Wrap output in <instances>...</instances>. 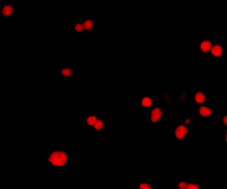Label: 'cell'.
<instances>
[{"label": "cell", "instance_id": "cell-1", "mask_svg": "<svg viewBox=\"0 0 227 189\" xmlns=\"http://www.w3.org/2000/svg\"><path fill=\"white\" fill-rule=\"evenodd\" d=\"M68 154L64 151H54L50 154L48 156V162L55 167H62L68 162Z\"/></svg>", "mask_w": 227, "mask_h": 189}, {"label": "cell", "instance_id": "cell-2", "mask_svg": "<svg viewBox=\"0 0 227 189\" xmlns=\"http://www.w3.org/2000/svg\"><path fill=\"white\" fill-rule=\"evenodd\" d=\"M188 133V129L186 128V126L185 125H178L177 128H176V131H175V136L178 140H184L185 137L186 136V134Z\"/></svg>", "mask_w": 227, "mask_h": 189}, {"label": "cell", "instance_id": "cell-3", "mask_svg": "<svg viewBox=\"0 0 227 189\" xmlns=\"http://www.w3.org/2000/svg\"><path fill=\"white\" fill-rule=\"evenodd\" d=\"M163 116V110L160 107H155L153 109V111L151 112L150 114V120L153 123H158Z\"/></svg>", "mask_w": 227, "mask_h": 189}, {"label": "cell", "instance_id": "cell-4", "mask_svg": "<svg viewBox=\"0 0 227 189\" xmlns=\"http://www.w3.org/2000/svg\"><path fill=\"white\" fill-rule=\"evenodd\" d=\"M13 12H14V7L12 5H5L2 8V15L5 18L10 17L13 14Z\"/></svg>", "mask_w": 227, "mask_h": 189}, {"label": "cell", "instance_id": "cell-5", "mask_svg": "<svg viewBox=\"0 0 227 189\" xmlns=\"http://www.w3.org/2000/svg\"><path fill=\"white\" fill-rule=\"evenodd\" d=\"M212 46H213V45H212L211 41H209V40H204V41H202V42L200 43V49L202 53H208L210 52V50H211Z\"/></svg>", "mask_w": 227, "mask_h": 189}, {"label": "cell", "instance_id": "cell-6", "mask_svg": "<svg viewBox=\"0 0 227 189\" xmlns=\"http://www.w3.org/2000/svg\"><path fill=\"white\" fill-rule=\"evenodd\" d=\"M210 53L213 56L217 57V58L222 56V54H223V47L220 45H213L212 48H211Z\"/></svg>", "mask_w": 227, "mask_h": 189}, {"label": "cell", "instance_id": "cell-7", "mask_svg": "<svg viewBox=\"0 0 227 189\" xmlns=\"http://www.w3.org/2000/svg\"><path fill=\"white\" fill-rule=\"evenodd\" d=\"M211 109L209 108V107H200L199 108V114H200V116L202 117H209L211 115Z\"/></svg>", "mask_w": 227, "mask_h": 189}, {"label": "cell", "instance_id": "cell-8", "mask_svg": "<svg viewBox=\"0 0 227 189\" xmlns=\"http://www.w3.org/2000/svg\"><path fill=\"white\" fill-rule=\"evenodd\" d=\"M194 100L198 104H202L206 101V95L201 92H198L194 95Z\"/></svg>", "mask_w": 227, "mask_h": 189}, {"label": "cell", "instance_id": "cell-9", "mask_svg": "<svg viewBox=\"0 0 227 189\" xmlns=\"http://www.w3.org/2000/svg\"><path fill=\"white\" fill-rule=\"evenodd\" d=\"M153 100L150 98V97H143L142 100H141V106L143 107H151L153 106Z\"/></svg>", "mask_w": 227, "mask_h": 189}, {"label": "cell", "instance_id": "cell-10", "mask_svg": "<svg viewBox=\"0 0 227 189\" xmlns=\"http://www.w3.org/2000/svg\"><path fill=\"white\" fill-rule=\"evenodd\" d=\"M98 120H99V119L97 118L96 115H89V116L86 118V123H87V124H88L89 126H93V127H94V125L96 124Z\"/></svg>", "mask_w": 227, "mask_h": 189}, {"label": "cell", "instance_id": "cell-11", "mask_svg": "<svg viewBox=\"0 0 227 189\" xmlns=\"http://www.w3.org/2000/svg\"><path fill=\"white\" fill-rule=\"evenodd\" d=\"M93 21L91 20H87L83 22L82 26H83V29H86V30H91L93 28Z\"/></svg>", "mask_w": 227, "mask_h": 189}, {"label": "cell", "instance_id": "cell-12", "mask_svg": "<svg viewBox=\"0 0 227 189\" xmlns=\"http://www.w3.org/2000/svg\"><path fill=\"white\" fill-rule=\"evenodd\" d=\"M103 127H104V123H103V121H101V120H98L96 124L94 125L95 130H96V131H99V132L103 129Z\"/></svg>", "mask_w": 227, "mask_h": 189}, {"label": "cell", "instance_id": "cell-13", "mask_svg": "<svg viewBox=\"0 0 227 189\" xmlns=\"http://www.w3.org/2000/svg\"><path fill=\"white\" fill-rule=\"evenodd\" d=\"M61 75L66 76V77H69V76H71V75H72V71H71L70 68H63L61 70Z\"/></svg>", "mask_w": 227, "mask_h": 189}, {"label": "cell", "instance_id": "cell-14", "mask_svg": "<svg viewBox=\"0 0 227 189\" xmlns=\"http://www.w3.org/2000/svg\"><path fill=\"white\" fill-rule=\"evenodd\" d=\"M74 28L76 32H82L83 30V26H82V23H76L74 25Z\"/></svg>", "mask_w": 227, "mask_h": 189}, {"label": "cell", "instance_id": "cell-15", "mask_svg": "<svg viewBox=\"0 0 227 189\" xmlns=\"http://www.w3.org/2000/svg\"><path fill=\"white\" fill-rule=\"evenodd\" d=\"M138 188L139 189H153L152 188V187H151L149 184H147V183H141V184L138 186Z\"/></svg>", "mask_w": 227, "mask_h": 189}, {"label": "cell", "instance_id": "cell-16", "mask_svg": "<svg viewBox=\"0 0 227 189\" xmlns=\"http://www.w3.org/2000/svg\"><path fill=\"white\" fill-rule=\"evenodd\" d=\"M188 185H189V184H187L186 182H185V181H182V182H180V183L178 184V188H179V189H187V187H188Z\"/></svg>", "mask_w": 227, "mask_h": 189}, {"label": "cell", "instance_id": "cell-17", "mask_svg": "<svg viewBox=\"0 0 227 189\" xmlns=\"http://www.w3.org/2000/svg\"><path fill=\"white\" fill-rule=\"evenodd\" d=\"M187 189H200V187H199V186L196 185V184H189Z\"/></svg>", "mask_w": 227, "mask_h": 189}, {"label": "cell", "instance_id": "cell-18", "mask_svg": "<svg viewBox=\"0 0 227 189\" xmlns=\"http://www.w3.org/2000/svg\"><path fill=\"white\" fill-rule=\"evenodd\" d=\"M223 123L227 127V115H225L224 118H223Z\"/></svg>", "mask_w": 227, "mask_h": 189}, {"label": "cell", "instance_id": "cell-19", "mask_svg": "<svg viewBox=\"0 0 227 189\" xmlns=\"http://www.w3.org/2000/svg\"><path fill=\"white\" fill-rule=\"evenodd\" d=\"M185 123H189V122H190V120H189V119H185Z\"/></svg>", "mask_w": 227, "mask_h": 189}, {"label": "cell", "instance_id": "cell-20", "mask_svg": "<svg viewBox=\"0 0 227 189\" xmlns=\"http://www.w3.org/2000/svg\"><path fill=\"white\" fill-rule=\"evenodd\" d=\"M225 142L227 143V130L226 132H225Z\"/></svg>", "mask_w": 227, "mask_h": 189}]
</instances>
